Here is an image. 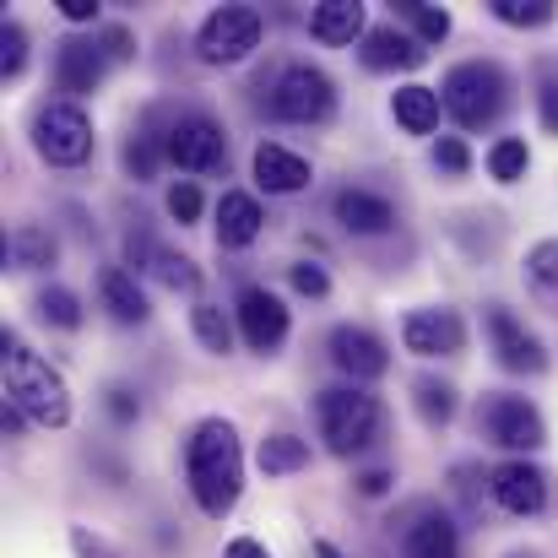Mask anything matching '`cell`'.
Wrapping results in <instances>:
<instances>
[{
    "label": "cell",
    "mask_w": 558,
    "mask_h": 558,
    "mask_svg": "<svg viewBox=\"0 0 558 558\" xmlns=\"http://www.w3.org/2000/svg\"><path fill=\"white\" fill-rule=\"evenodd\" d=\"M54 255H60L54 233L49 228H33V222H22V228H11L0 239V260L11 271H44V266H54Z\"/></svg>",
    "instance_id": "obj_24"
},
{
    "label": "cell",
    "mask_w": 558,
    "mask_h": 558,
    "mask_svg": "<svg viewBox=\"0 0 558 558\" xmlns=\"http://www.w3.org/2000/svg\"><path fill=\"white\" fill-rule=\"evenodd\" d=\"M331 211H337V222H342L348 233H364V239H374V233H390V228H396V206H390L385 195L359 190V185L337 190Z\"/></svg>",
    "instance_id": "obj_20"
},
{
    "label": "cell",
    "mask_w": 558,
    "mask_h": 558,
    "mask_svg": "<svg viewBox=\"0 0 558 558\" xmlns=\"http://www.w3.org/2000/svg\"><path fill=\"white\" fill-rule=\"evenodd\" d=\"M27 65V33H22V22H0V76H16Z\"/></svg>",
    "instance_id": "obj_35"
},
{
    "label": "cell",
    "mask_w": 558,
    "mask_h": 558,
    "mask_svg": "<svg viewBox=\"0 0 558 558\" xmlns=\"http://www.w3.org/2000/svg\"><path fill=\"white\" fill-rule=\"evenodd\" d=\"M104 71H109V54H104L98 38H65L54 49V82H60V93H71V104L98 93Z\"/></svg>",
    "instance_id": "obj_14"
},
{
    "label": "cell",
    "mask_w": 558,
    "mask_h": 558,
    "mask_svg": "<svg viewBox=\"0 0 558 558\" xmlns=\"http://www.w3.org/2000/svg\"><path fill=\"white\" fill-rule=\"evenodd\" d=\"M0 428H5V434H22V428H27V417H22V412L5 401V407H0Z\"/></svg>",
    "instance_id": "obj_46"
},
{
    "label": "cell",
    "mask_w": 558,
    "mask_h": 558,
    "mask_svg": "<svg viewBox=\"0 0 558 558\" xmlns=\"http://www.w3.org/2000/svg\"><path fill=\"white\" fill-rule=\"evenodd\" d=\"M412 401H417V417L428 428H445L456 417V385L450 379H417L412 385Z\"/></svg>",
    "instance_id": "obj_30"
},
{
    "label": "cell",
    "mask_w": 558,
    "mask_h": 558,
    "mask_svg": "<svg viewBox=\"0 0 558 558\" xmlns=\"http://www.w3.org/2000/svg\"><path fill=\"white\" fill-rule=\"evenodd\" d=\"M185 483L190 499L201 505V515H211V521L233 515V505L244 494V445H239V428L228 417H201L190 428Z\"/></svg>",
    "instance_id": "obj_1"
},
{
    "label": "cell",
    "mask_w": 558,
    "mask_h": 558,
    "mask_svg": "<svg viewBox=\"0 0 558 558\" xmlns=\"http://www.w3.org/2000/svg\"><path fill=\"white\" fill-rule=\"evenodd\" d=\"M163 206H169L174 222H195V217H201V185H195V180H174L169 195H163Z\"/></svg>",
    "instance_id": "obj_36"
},
{
    "label": "cell",
    "mask_w": 558,
    "mask_h": 558,
    "mask_svg": "<svg viewBox=\"0 0 558 558\" xmlns=\"http://www.w3.org/2000/svg\"><path fill=\"white\" fill-rule=\"evenodd\" d=\"M222 558H271V554H266V543H255V537H233V543L222 548Z\"/></svg>",
    "instance_id": "obj_45"
},
{
    "label": "cell",
    "mask_w": 558,
    "mask_h": 558,
    "mask_svg": "<svg viewBox=\"0 0 558 558\" xmlns=\"http://www.w3.org/2000/svg\"><path fill=\"white\" fill-rule=\"evenodd\" d=\"M390 488H396V472H390V466L359 472V494H364V499H379V494H390Z\"/></svg>",
    "instance_id": "obj_43"
},
{
    "label": "cell",
    "mask_w": 558,
    "mask_h": 558,
    "mask_svg": "<svg viewBox=\"0 0 558 558\" xmlns=\"http://www.w3.org/2000/svg\"><path fill=\"white\" fill-rule=\"evenodd\" d=\"M260 228H266L260 201L250 190H222V201H217V244L222 250H250L260 239Z\"/></svg>",
    "instance_id": "obj_18"
},
{
    "label": "cell",
    "mask_w": 558,
    "mask_h": 558,
    "mask_svg": "<svg viewBox=\"0 0 558 558\" xmlns=\"http://www.w3.org/2000/svg\"><path fill=\"white\" fill-rule=\"evenodd\" d=\"M233 315H239V337L250 342V353H277L288 342V304L271 288H244Z\"/></svg>",
    "instance_id": "obj_12"
},
{
    "label": "cell",
    "mask_w": 558,
    "mask_h": 558,
    "mask_svg": "<svg viewBox=\"0 0 558 558\" xmlns=\"http://www.w3.org/2000/svg\"><path fill=\"white\" fill-rule=\"evenodd\" d=\"M255 466H260L266 477H293V472H304V466H310V439H299V434L277 428V434H266V439H260Z\"/></svg>",
    "instance_id": "obj_25"
},
{
    "label": "cell",
    "mask_w": 558,
    "mask_h": 558,
    "mask_svg": "<svg viewBox=\"0 0 558 558\" xmlns=\"http://www.w3.org/2000/svg\"><path fill=\"white\" fill-rule=\"evenodd\" d=\"M33 153L49 163V169H82L93 158V120L82 104L71 98H54L33 114Z\"/></svg>",
    "instance_id": "obj_5"
},
{
    "label": "cell",
    "mask_w": 558,
    "mask_h": 558,
    "mask_svg": "<svg viewBox=\"0 0 558 558\" xmlns=\"http://www.w3.org/2000/svg\"><path fill=\"white\" fill-rule=\"evenodd\" d=\"M98 304H104V315L114 326H142L153 315L147 293L136 288V271H125V266H104L98 271Z\"/></svg>",
    "instance_id": "obj_19"
},
{
    "label": "cell",
    "mask_w": 558,
    "mask_h": 558,
    "mask_svg": "<svg viewBox=\"0 0 558 558\" xmlns=\"http://www.w3.org/2000/svg\"><path fill=\"white\" fill-rule=\"evenodd\" d=\"M288 282H293L304 299H326V293H331V277H326L320 260H299V266H288Z\"/></svg>",
    "instance_id": "obj_37"
},
{
    "label": "cell",
    "mask_w": 558,
    "mask_h": 558,
    "mask_svg": "<svg viewBox=\"0 0 558 558\" xmlns=\"http://www.w3.org/2000/svg\"><path fill=\"white\" fill-rule=\"evenodd\" d=\"M359 60H364L369 71H417V65L428 60V49H423V44L407 33V27H396V22H379V27H369V38H364Z\"/></svg>",
    "instance_id": "obj_17"
},
{
    "label": "cell",
    "mask_w": 558,
    "mask_h": 558,
    "mask_svg": "<svg viewBox=\"0 0 558 558\" xmlns=\"http://www.w3.org/2000/svg\"><path fill=\"white\" fill-rule=\"evenodd\" d=\"M163 158H169V153H163V136H147V131H142V136H131V142H125V174H131L136 185H142V180H153Z\"/></svg>",
    "instance_id": "obj_33"
},
{
    "label": "cell",
    "mask_w": 558,
    "mask_h": 558,
    "mask_svg": "<svg viewBox=\"0 0 558 558\" xmlns=\"http://www.w3.org/2000/svg\"><path fill=\"white\" fill-rule=\"evenodd\" d=\"M396 16L412 27V38H417L423 49L450 38V11H445V5H428V0H396Z\"/></svg>",
    "instance_id": "obj_26"
},
{
    "label": "cell",
    "mask_w": 558,
    "mask_h": 558,
    "mask_svg": "<svg viewBox=\"0 0 558 558\" xmlns=\"http://www.w3.org/2000/svg\"><path fill=\"white\" fill-rule=\"evenodd\" d=\"M250 169H255V185L266 190V195H299V190H310V180H315V169L293 147H282V142H260L255 158H250Z\"/></svg>",
    "instance_id": "obj_16"
},
{
    "label": "cell",
    "mask_w": 558,
    "mask_h": 558,
    "mask_svg": "<svg viewBox=\"0 0 558 558\" xmlns=\"http://www.w3.org/2000/svg\"><path fill=\"white\" fill-rule=\"evenodd\" d=\"M401 348L412 359H456L466 348V320L456 310H407L401 320Z\"/></svg>",
    "instance_id": "obj_10"
},
{
    "label": "cell",
    "mask_w": 558,
    "mask_h": 558,
    "mask_svg": "<svg viewBox=\"0 0 558 558\" xmlns=\"http://www.w3.org/2000/svg\"><path fill=\"white\" fill-rule=\"evenodd\" d=\"M401 554L407 558H461V532H456V521H450V515L423 510V515L407 526Z\"/></svg>",
    "instance_id": "obj_21"
},
{
    "label": "cell",
    "mask_w": 558,
    "mask_h": 558,
    "mask_svg": "<svg viewBox=\"0 0 558 558\" xmlns=\"http://www.w3.org/2000/svg\"><path fill=\"white\" fill-rule=\"evenodd\" d=\"M109 412H114L120 423H136V417H142V396H136L131 385H109Z\"/></svg>",
    "instance_id": "obj_41"
},
{
    "label": "cell",
    "mask_w": 558,
    "mask_h": 558,
    "mask_svg": "<svg viewBox=\"0 0 558 558\" xmlns=\"http://www.w3.org/2000/svg\"><path fill=\"white\" fill-rule=\"evenodd\" d=\"M488 11L505 22V27H543L554 22V0H488Z\"/></svg>",
    "instance_id": "obj_34"
},
{
    "label": "cell",
    "mask_w": 558,
    "mask_h": 558,
    "mask_svg": "<svg viewBox=\"0 0 558 558\" xmlns=\"http://www.w3.org/2000/svg\"><path fill=\"white\" fill-rule=\"evenodd\" d=\"M537 120H543L548 136H558V76H548L543 93H537Z\"/></svg>",
    "instance_id": "obj_42"
},
{
    "label": "cell",
    "mask_w": 558,
    "mask_h": 558,
    "mask_svg": "<svg viewBox=\"0 0 558 558\" xmlns=\"http://www.w3.org/2000/svg\"><path fill=\"white\" fill-rule=\"evenodd\" d=\"M548 499H554V477H548L537 461L515 456V461L494 466V505H499V510H510V515L532 521V515H543V510H548Z\"/></svg>",
    "instance_id": "obj_11"
},
{
    "label": "cell",
    "mask_w": 558,
    "mask_h": 558,
    "mask_svg": "<svg viewBox=\"0 0 558 558\" xmlns=\"http://www.w3.org/2000/svg\"><path fill=\"white\" fill-rule=\"evenodd\" d=\"M331 364L348 374L353 385H364V379H379L390 369V348L374 337L369 326H337L331 331Z\"/></svg>",
    "instance_id": "obj_15"
},
{
    "label": "cell",
    "mask_w": 558,
    "mask_h": 558,
    "mask_svg": "<svg viewBox=\"0 0 558 558\" xmlns=\"http://www.w3.org/2000/svg\"><path fill=\"white\" fill-rule=\"evenodd\" d=\"M65 22H98V0H54Z\"/></svg>",
    "instance_id": "obj_44"
},
{
    "label": "cell",
    "mask_w": 558,
    "mask_h": 558,
    "mask_svg": "<svg viewBox=\"0 0 558 558\" xmlns=\"http://www.w3.org/2000/svg\"><path fill=\"white\" fill-rule=\"evenodd\" d=\"M271 114L288 120V125H326L337 114V82L310 65V60H293L277 71L271 82Z\"/></svg>",
    "instance_id": "obj_6"
},
{
    "label": "cell",
    "mask_w": 558,
    "mask_h": 558,
    "mask_svg": "<svg viewBox=\"0 0 558 558\" xmlns=\"http://www.w3.org/2000/svg\"><path fill=\"white\" fill-rule=\"evenodd\" d=\"M0 385H5V401H11L27 423H38V428H65V423H71V390H65V374L54 369L49 359H38L22 337H5Z\"/></svg>",
    "instance_id": "obj_2"
},
{
    "label": "cell",
    "mask_w": 558,
    "mask_h": 558,
    "mask_svg": "<svg viewBox=\"0 0 558 558\" xmlns=\"http://www.w3.org/2000/svg\"><path fill=\"white\" fill-rule=\"evenodd\" d=\"M315 558H342V548H337V543H326V537H320V543H315Z\"/></svg>",
    "instance_id": "obj_47"
},
{
    "label": "cell",
    "mask_w": 558,
    "mask_h": 558,
    "mask_svg": "<svg viewBox=\"0 0 558 558\" xmlns=\"http://www.w3.org/2000/svg\"><path fill=\"white\" fill-rule=\"evenodd\" d=\"M477 434L499 450H537L548 445V423L543 412L526 401V396H510V390H494L477 401Z\"/></svg>",
    "instance_id": "obj_8"
},
{
    "label": "cell",
    "mask_w": 558,
    "mask_h": 558,
    "mask_svg": "<svg viewBox=\"0 0 558 558\" xmlns=\"http://www.w3.org/2000/svg\"><path fill=\"white\" fill-rule=\"evenodd\" d=\"M483 326H488V342H494V359L505 364L510 374H543L548 369V348L505 310V304H494L488 315H483Z\"/></svg>",
    "instance_id": "obj_13"
},
{
    "label": "cell",
    "mask_w": 558,
    "mask_h": 558,
    "mask_svg": "<svg viewBox=\"0 0 558 558\" xmlns=\"http://www.w3.org/2000/svg\"><path fill=\"white\" fill-rule=\"evenodd\" d=\"M310 38H320V44H359V38H369L364 5L359 0H320L310 11Z\"/></svg>",
    "instance_id": "obj_22"
},
{
    "label": "cell",
    "mask_w": 558,
    "mask_h": 558,
    "mask_svg": "<svg viewBox=\"0 0 558 558\" xmlns=\"http://www.w3.org/2000/svg\"><path fill=\"white\" fill-rule=\"evenodd\" d=\"M98 44H104L109 65H125V60H136V38H131V27H104V33H98Z\"/></svg>",
    "instance_id": "obj_39"
},
{
    "label": "cell",
    "mask_w": 558,
    "mask_h": 558,
    "mask_svg": "<svg viewBox=\"0 0 558 558\" xmlns=\"http://www.w3.org/2000/svg\"><path fill=\"white\" fill-rule=\"evenodd\" d=\"M260 33H266V16L255 5H217L195 33V54L206 65H239L260 49Z\"/></svg>",
    "instance_id": "obj_7"
},
{
    "label": "cell",
    "mask_w": 558,
    "mask_h": 558,
    "mask_svg": "<svg viewBox=\"0 0 558 558\" xmlns=\"http://www.w3.org/2000/svg\"><path fill=\"white\" fill-rule=\"evenodd\" d=\"M163 153H169V163L185 169V174H217V169H228V136H222V125L206 120V114H180V120L163 131Z\"/></svg>",
    "instance_id": "obj_9"
},
{
    "label": "cell",
    "mask_w": 558,
    "mask_h": 558,
    "mask_svg": "<svg viewBox=\"0 0 558 558\" xmlns=\"http://www.w3.org/2000/svg\"><path fill=\"white\" fill-rule=\"evenodd\" d=\"M439 109H445L439 87L407 82V87H396V93H390V114H396V125H401L407 136H428V131L439 125Z\"/></svg>",
    "instance_id": "obj_23"
},
{
    "label": "cell",
    "mask_w": 558,
    "mask_h": 558,
    "mask_svg": "<svg viewBox=\"0 0 558 558\" xmlns=\"http://www.w3.org/2000/svg\"><path fill=\"white\" fill-rule=\"evenodd\" d=\"M526 169H532V147H526V136H499V142L488 147V174H494L499 185H521Z\"/></svg>",
    "instance_id": "obj_28"
},
{
    "label": "cell",
    "mask_w": 558,
    "mask_h": 558,
    "mask_svg": "<svg viewBox=\"0 0 558 558\" xmlns=\"http://www.w3.org/2000/svg\"><path fill=\"white\" fill-rule=\"evenodd\" d=\"M147 271L169 288V293H195L201 288V271H195V260L190 255H174V250H153V260H147Z\"/></svg>",
    "instance_id": "obj_32"
},
{
    "label": "cell",
    "mask_w": 558,
    "mask_h": 558,
    "mask_svg": "<svg viewBox=\"0 0 558 558\" xmlns=\"http://www.w3.org/2000/svg\"><path fill=\"white\" fill-rule=\"evenodd\" d=\"M71 554L76 558H120L114 543H104L98 532H87V526H71Z\"/></svg>",
    "instance_id": "obj_40"
},
{
    "label": "cell",
    "mask_w": 558,
    "mask_h": 558,
    "mask_svg": "<svg viewBox=\"0 0 558 558\" xmlns=\"http://www.w3.org/2000/svg\"><path fill=\"white\" fill-rule=\"evenodd\" d=\"M190 331H195V342H201L206 353H217V359L233 348V326H228V315H222L217 304H206V299L190 310Z\"/></svg>",
    "instance_id": "obj_31"
},
{
    "label": "cell",
    "mask_w": 558,
    "mask_h": 558,
    "mask_svg": "<svg viewBox=\"0 0 558 558\" xmlns=\"http://www.w3.org/2000/svg\"><path fill=\"white\" fill-rule=\"evenodd\" d=\"M526 282H532V293L558 315V239L532 244V255H526Z\"/></svg>",
    "instance_id": "obj_27"
},
{
    "label": "cell",
    "mask_w": 558,
    "mask_h": 558,
    "mask_svg": "<svg viewBox=\"0 0 558 558\" xmlns=\"http://www.w3.org/2000/svg\"><path fill=\"white\" fill-rule=\"evenodd\" d=\"M439 98H445V114H450L461 131H483V125H494L499 109L510 104V76H505L494 60H461V65H450Z\"/></svg>",
    "instance_id": "obj_4"
},
{
    "label": "cell",
    "mask_w": 558,
    "mask_h": 558,
    "mask_svg": "<svg viewBox=\"0 0 558 558\" xmlns=\"http://www.w3.org/2000/svg\"><path fill=\"white\" fill-rule=\"evenodd\" d=\"M33 310H38V320L54 326V331H76V326H82V299H76L71 288H60V282H49V288L33 299Z\"/></svg>",
    "instance_id": "obj_29"
},
{
    "label": "cell",
    "mask_w": 558,
    "mask_h": 558,
    "mask_svg": "<svg viewBox=\"0 0 558 558\" xmlns=\"http://www.w3.org/2000/svg\"><path fill=\"white\" fill-rule=\"evenodd\" d=\"M315 423H320V439H326L331 456H359L379 439L385 407L364 385H331V390L315 396Z\"/></svg>",
    "instance_id": "obj_3"
},
{
    "label": "cell",
    "mask_w": 558,
    "mask_h": 558,
    "mask_svg": "<svg viewBox=\"0 0 558 558\" xmlns=\"http://www.w3.org/2000/svg\"><path fill=\"white\" fill-rule=\"evenodd\" d=\"M434 163H439L445 174H466V169H472V153H466L461 136H439V142H434Z\"/></svg>",
    "instance_id": "obj_38"
}]
</instances>
